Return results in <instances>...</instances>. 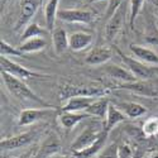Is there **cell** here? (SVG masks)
Segmentation results:
<instances>
[{"instance_id":"8","label":"cell","mask_w":158,"mask_h":158,"mask_svg":"<svg viewBox=\"0 0 158 158\" xmlns=\"http://www.w3.org/2000/svg\"><path fill=\"white\" fill-rule=\"evenodd\" d=\"M43 0H20V13L15 23L14 31H19L23 27H27L31 19L37 13Z\"/></svg>"},{"instance_id":"9","label":"cell","mask_w":158,"mask_h":158,"mask_svg":"<svg viewBox=\"0 0 158 158\" xmlns=\"http://www.w3.org/2000/svg\"><path fill=\"white\" fill-rule=\"evenodd\" d=\"M52 114H55V110L52 108H43V109H24L19 114L18 125L20 127H27L31 124H34L43 118H47Z\"/></svg>"},{"instance_id":"21","label":"cell","mask_w":158,"mask_h":158,"mask_svg":"<svg viewBox=\"0 0 158 158\" xmlns=\"http://www.w3.org/2000/svg\"><path fill=\"white\" fill-rule=\"evenodd\" d=\"M58 4H60V0H48L44 6V19H46V25L48 31H53L55 22L60 10Z\"/></svg>"},{"instance_id":"3","label":"cell","mask_w":158,"mask_h":158,"mask_svg":"<svg viewBox=\"0 0 158 158\" xmlns=\"http://www.w3.org/2000/svg\"><path fill=\"white\" fill-rule=\"evenodd\" d=\"M127 2H122V4L118 6V9L113 13V15L109 17L106 25H105V37L109 42H113L116 35L120 33L124 27L125 18H127Z\"/></svg>"},{"instance_id":"29","label":"cell","mask_w":158,"mask_h":158,"mask_svg":"<svg viewBox=\"0 0 158 158\" xmlns=\"http://www.w3.org/2000/svg\"><path fill=\"white\" fill-rule=\"evenodd\" d=\"M134 152L128 144H122L118 147V158H134Z\"/></svg>"},{"instance_id":"15","label":"cell","mask_w":158,"mask_h":158,"mask_svg":"<svg viewBox=\"0 0 158 158\" xmlns=\"http://www.w3.org/2000/svg\"><path fill=\"white\" fill-rule=\"evenodd\" d=\"M129 49L137 57V60L142 61L143 63L158 64V55L151 48H147L144 46H138V44H130Z\"/></svg>"},{"instance_id":"17","label":"cell","mask_w":158,"mask_h":158,"mask_svg":"<svg viewBox=\"0 0 158 158\" xmlns=\"http://www.w3.org/2000/svg\"><path fill=\"white\" fill-rule=\"evenodd\" d=\"M52 43L57 55H62L70 47V35L63 28H55L52 31Z\"/></svg>"},{"instance_id":"2","label":"cell","mask_w":158,"mask_h":158,"mask_svg":"<svg viewBox=\"0 0 158 158\" xmlns=\"http://www.w3.org/2000/svg\"><path fill=\"white\" fill-rule=\"evenodd\" d=\"M2 77H3L4 85L8 89V91L13 96H15L17 99L27 100V101H34V102L42 105V106H44V108H52L49 104H47L43 99H41L35 93H33V91L28 87V85H25L20 78L11 76V75H9L4 71H2Z\"/></svg>"},{"instance_id":"11","label":"cell","mask_w":158,"mask_h":158,"mask_svg":"<svg viewBox=\"0 0 158 158\" xmlns=\"http://www.w3.org/2000/svg\"><path fill=\"white\" fill-rule=\"evenodd\" d=\"M33 140V134L31 131L27 133H22L14 137H9V138H4L0 142V147L3 149L10 151V149H18L22 147H25L27 144H29Z\"/></svg>"},{"instance_id":"4","label":"cell","mask_w":158,"mask_h":158,"mask_svg":"<svg viewBox=\"0 0 158 158\" xmlns=\"http://www.w3.org/2000/svg\"><path fill=\"white\" fill-rule=\"evenodd\" d=\"M115 52L118 55H119L120 60L123 61V63L125 64V67L133 73L137 78H142V80H147V78L149 77H153L156 75V72L158 71V67H149V66H147L146 63H143L142 61L139 60H135V58H131L127 55H124L123 52L119 49V48H114Z\"/></svg>"},{"instance_id":"24","label":"cell","mask_w":158,"mask_h":158,"mask_svg":"<svg viewBox=\"0 0 158 158\" xmlns=\"http://www.w3.org/2000/svg\"><path fill=\"white\" fill-rule=\"evenodd\" d=\"M119 87L125 89V90H130V91H135V93H139V94H142L144 96H156L157 95L156 90L151 85H148L146 82L135 81V82H130V84H123Z\"/></svg>"},{"instance_id":"27","label":"cell","mask_w":158,"mask_h":158,"mask_svg":"<svg viewBox=\"0 0 158 158\" xmlns=\"http://www.w3.org/2000/svg\"><path fill=\"white\" fill-rule=\"evenodd\" d=\"M142 130H143L144 137H147V138L158 135V118L153 116V118L147 119L143 124V129Z\"/></svg>"},{"instance_id":"6","label":"cell","mask_w":158,"mask_h":158,"mask_svg":"<svg viewBox=\"0 0 158 158\" xmlns=\"http://www.w3.org/2000/svg\"><path fill=\"white\" fill-rule=\"evenodd\" d=\"M0 67H2V71L14 76V77H18L20 80H27V78H32V77H47V75L31 71L28 69L23 67V66L18 64L17 62L9 60L8 57L0 58Z\"/></svg>"},{"instance_id":"23","label":"cell","mask_w":158,"mask_h":158,"mask_svg":"<svg viewBox=\"0 0 158 158\" xmlns=\"http://www.w3.org/2000/svg\"><path fill=\"white\" fill-rule=\"evenodd\" d=\"M120 109L124 111V114L128 118H130V119H137V118H139L147 113V109L138 102H122Z\"/></svg>"},{"instance_id":"22","label":"cell","mask_w":158,"mask_h":158,"mask_svg":"<svg viewBox=\"0 0 158 158\" xmlns=\"http://www.w3.org/2000/svg\"><path fill=\"white\" fill-rule=\"evenodd\" d=\"M109 101L108 99H96L93 104L90 105V108L86 110V114H89L90 116H98V118H106L108 114V109H109Z\"/></svg>"},{"instance_id":"19","label":"cell","mask_w":158,"mask_h":158,"mask_svg":"<svg viewBox=\"0 0 158 158\" xmlns=\"http://www.w3.org/2000/svg\"><path fill=\"white\" fill-rule=\"evenodd\" d=\"M90 116L86 113H70V111H62L58 115V120L61 123V125L64 129H72L73 127H76L81 120H84L85 118Z\"/></svg>"},{"instance_id":"14","label":"cell","mask_w":158,"mask_h":158,"mask_svg":"<svg viewBox=\"0 0 158 158\" xmlns=\"http://www.w3.org/2000/svg\"><path fill=\"white\" fill-rule=\"evenodd\" d=\"M105 73L109 77L114 78V80L122 81L124 84H130V82H135L138 78L131 73L127 67H120L118 64H110L105 67Z\"/></svg>"},{"instance_id":"13","label":"cell","mask_w":158,"mask_h":158,"mask_svg":"<svg viewBox=\"0 0 158 158\" xmlns=\"http://www.w3.org/2000/svg\"><path fill=\"white\" fill-rule=\"evenodd\" d=\"M99 98H71L66 101V104L62 106L61 111H70V113H86V110L90 108Z\"/></svg>"},{"instance_id":"7","label":"cell","mask_w":158,"mask_h":158,"mask_svg":"<svg viewBox=\"0 0 158 158\" xmlns=\"http://www.w3.org/2000/svg\"><path fill=\"white\" fill-rule=\"evenodd\" d=\"M57 18L67 23H84L89 24L95 19V13L82 9H60Z\"/></svg>"},{"instance_id":"30","label":"cell","mask_w":158,"mask_h":158,"mask_svg":"<svg viewBox=\"0 0 158 158\" xmlns=\"http://www.w3.org/2000/svg\"><path fill=\"white\" fill-rule=\"evenodd\" d=\"M96 158H118V147L111 144V146L104 148Z\"/></svg>"},{"instance_id":"25","label":"cell","mask_w":158,"mask_h":158,"mask_svg":"<svg viewBox=\"0 0 158 158\" xmlns=\"http://www.w3.org/2000/svg\"><path fill=\"white\" fill-rule=\"evenodd\" d=\"M47 34H48V32L46 29H43L42 27H39L37 23H29L27 27H25L20 41L24 42V41H27V39L35 38V37H47Z\"/></svg>"},{"instance_id":"26","label":"cell","mask_w":158,"mask_h":158,"mask_svg":"<svg viewBox=\"0 0 158 158\" xmlns=\"http://www.w3.org/2000/svg\"><path fill=\"white\" fill-rule=\"evenodd\" d=\"M143 4H144V0H130L129 2V25L131 29L134 28L137 17L142 11Z\"/></svg>"},{"instance_id":"16","label":"cell","mask_w":158,"mask_h":158,"mask_svg":"<svg viewBox=\"0 0 158 158\" xmlns=\"http://www.w3.org/2000/svg\"><path fill=\"white\" fill-rule=\"evenodd\" d=\"M94 41V35L86 32H75L70 34V48L75 52L87 48Z\"/></svg>"},{"instance_id":"5","label":"cell","mask_w":158,"mask_h":158,"mask_svg":"<svg viewBox=\"0 0 158 158\" xmlns=\"http://www.w3.org/2000/svg\"><path fill=\"white\" fill-rule=\"evenodd\" d=\"M102 131H104V128L102 129H98L95 127H87L84 131H81L80 135H78L73 140V143L71 144L72 153L81 152V151H85L89 147H91L100 138V135L102 134Z\"/></svg>"},{"instance_id":"20","label":"cell","mask_w":158,"mask_h":158,"mask_svg":"<svg viewBox=\"0 0 158 158\" xmlns=\"http://www.w3.org/2000/svg\"><path fill=\"white\" fill-rule=\"evenodd\" d=\"M46 46H47V41L43 37H35L22 42V44L19 46V49L23 55H27V53H34V52L42 51L43 48H46Z\"/></svg>"},{"instance_id":"31","label":"cell","mask_w":158,"mask_h":158,"mask_svg":"<svg viewBox=\"0 0 158 158\" xmlns=\"http://www.w3.org/2000/svg\"><path fill=\"white\" fill-rule=\"evenodd\" d=\"M147 42L154 46H158V29L156 28V25H151V29L146 37Z\"/></svg>"},{"instance_id":"28","label":"cell","mask_w":158,"mask_h":158,"mask_svg":"<svg viewBox=\"0 0 158 158\" xmlns=\"http://www.w3.org/2000/svg\"><path fill=\"white\" fill-rule=\"evenodd\" d=\"M0 55L2 57H8V56H23V53L20 52L19 48H15L10 46L6 41L2 39V42H0Z\"/></svg>"},{"instance_id":"32","label":"cell","mask_w":158,"mask_h":158,"mask_svg":"<svg viewBox=\"0 0 158 158\" xmlns=\"http://www.w3.org/2000/svg\"><path fill=\"white\" fill-rule=\"evenodd\" d=\"M152 158H158V154H154V156H153Z\"/></svg>"},{"instance_id":"10","label":"cell","mask_w":158,"mask_h":158,"mask_svg":"<svg viewBox=\"0 0 158 158\" xmlns=\"http://www.w3.org/2000/svg\"><path fill=\"white\" fill-rule=\"evenodd\" d=\"M113 58V49L109 47L99 46L93 48L85 57V62L90 66H100L109 62Z\"/></svg>"},{"instance_id":"18","label":"cell","mask_w":158,"mask_h":158,"mask_svg":"<svg viewBox=\"0 0 158 158\" xmlns=\"http://www.w3.org/2000/svg\"><path fill=\"white\" fill-rule=\"evenodd\" d=\"M127 115L124 114V111L122 109H119L115 105L110 104L109 105V109H108V114H106V118H105V125H104V129L108 130L109 133L111 131V129L114 127H116L119 123L124 122L127 119Z\"/></svg>"},{"instance_id":"1","label":"cell","mask_w":158,"mask_h":158,"mask_svg":"<svg viewBox=\"0 0 158 158\" xmlns=\"http://www.w3.org/2000/svg\"><path fill=\"white\" fill-rule=\"evenodd\" d=\"M109 93L108 87L95 84H64L60 87L58 96L61 100L67 101L71 98H102Z\"/></svg>"},{"instance_id":"12","label":"cell","mask_w":158,"mask_h":158,"mask_svg":"<svg viewBox=\"0 0 158 158\" xmlns=\"http://www.w3.org/2000/svg\"><path fill=\"white\" fill-rule=\"evenodd\" d=\"M108 137H109V131L104 129L102 134L100 135V138L93 144V146L89 147L85 151L75 152L73 157L75 158H96L102 152V149L105 148V143H106V140H108Z\"/></svg>"}]
</instances>
